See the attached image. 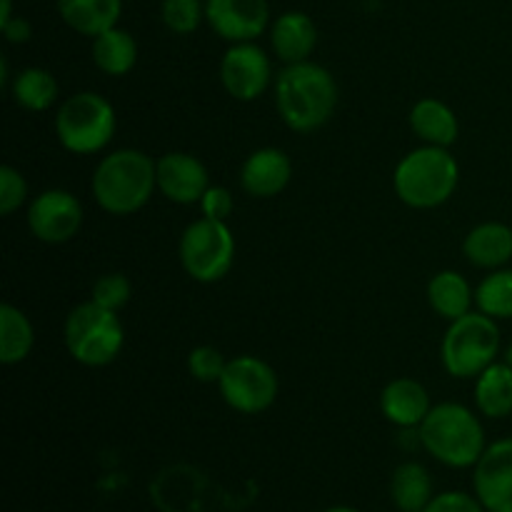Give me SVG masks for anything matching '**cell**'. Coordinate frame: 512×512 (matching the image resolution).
<instances>
[{
	"label": "cell",
	"instance_id": "obj_6",
	"mask_svg": "<svg viewBox=\"0 0 512 512\" xmlns=\"http://www.w3.org/2000/svg\"><path fill=\"white\" fill-rule=\"evenodd\" d=\"M118 130V115L110 100L83 90L60 103L55 113L58 143L73 155H95L108 148Z\"/></svg>",
	"mask_w": 512,
	"mask_h": 512
},
{
	"label": "cell",
	"instance_id": "obj_23",
	"mask_svg": "<svg viewBox=\"0 0 512 512\" xmlns=\"http://www.w3.org/2000/svg\"><path fill=\"white\" fill-rule=\"evenodd\" d=\"M90 55H93V63L100 73L110 75V78H123L138 65V43L128 30L115 25V28L93 38Z\"/></svg>",
	"mask_w": 512,
	"mask_h": 512
},
{
	"label": "cell",
	"instance_id": "obj_33",
	"mask_svg": "<svg viewBox=\"0 0 512 512\" xmlns=\"http://www.w3.org/2000/svg\"><path fill=\"white\" fill-rule=\"evenodd\" d=\"M198 205L200 210H203V218L228 223V218L235 210V198L228 188H223V185H210Z\"/></svg>",
	"mask_w": 512,
	"mask_h": 512
},
{
	"label": "cell",
	"instance_id": "obj_30",
	"mask_svg": "<svg viewBox=\"0 0 512 512\" xmlns=\"http://www.w3.org/2000/svg\"><path fill=\"white\" fill-rule=\"evenodd\" d=\"M225 355L215 345H198L188 355V373L198 383H218L220 375L225 373Z\"/></svg>",
	"mask_w": 512,
	"mask_h": 512
},
{
	"label": "cell",
	"instance_id": "obj_27",
	"mask_svg": "<svg viewBox=\"0 0 512 512\" xmlns=\"http://www.w3.org/2000/svg\"><path fill=\"white\" fill-rule=\"evenodd\" d=\"M475 305L493 320H512V270H490L475 288Z\"/></svg>",
	"mask_w": 512,
	"mask_h": 512
},
{
	"label": "cell",
	"instance_id": "obj_36",
	"mask_svg": "<svg viewBox=\"0 0 512 512\" xmlns=\"http://www.w3.org/2000/svg\"><path fill=\"white\" fill-rule=\"evenodd\" d=\"M323 512H363V510L353 508V505H330V508H325Z\"/></svg>",
	"mask_w": 512,
	"mask_h": 512
},
{
	"label": "cell",
	"instance_id": "obj_11",
	"mask_svg": "<svg viewBox=\"0 0 512 512\" xmlns=\"http://www.w3.org/2000/svg\"><path fill=\"white\" fill-rule=\"evenodd\" d=\"M220 83L225 93L240 103H253L273 83L268 53L253 43H233L220 60Z\"/></svg>",
	"mask_w": 512,
	"mask_h": 512
},
{
	"label": "cell",
	"instance_id": "obj_1",
	"mask_svg": "<svg viewBox=\"0 0 512 512\" xmlns=\"http://www.w3.org/2000/svg\"><path fill=\"white\" fill-rule=\"evenodd\" d=\"M275 108L285 128L308 135L330 123L338 108V83L323 65L305 63L285 65L275 78Z\"/></svg>",
	"mask_w": 512,
	"mask_h": 512
},
{
	"label": "cell",
	"instance_id": "obj_25",
	"mask_svg": "<svg viewBox=\"0 0 512 512\" xmlns=\"http://www.w3.org/2000/svg\"><path fill=\"white\" fill-rule=\"evenodd\" d=\"M10 95L18 108L28 110V113H45L58 103L60 85L50 70L30 65L10 80Z\"/></svg>",
	"mask_w": 512,
	"mask_h": 512
},
{
	"label": "cell",
	"instance_id": "obj_18",
	"mask_svg": "<svg viewBox=\"0 0 512 512\" xmlns=\"http://www.w3.org/2000/svg\"><path fill=\"white\" fill-rule=\"evenodd\" d=\"M463 255L473 268H505L512 260V228L495 220L475 225L463 240Z\"/></svg>",
	"mask_w": 512,
	"mask_h": 512
},
{
	"label": "cell",
	"instance_id": "obj_22",
	"mask_svg": "<svg viewBox=\"0 0 512 512\" xmlns=\"http://www.w3.org/2000/svg\"><path fill=\"white\" fill-rule=\"evenodd\" d=\"M428 303L435 315L445 318L448 323L473 313L475 290L458 270H440L428 283Z\"/></svg>",
	"mask_w": 512,
	"mask_h": 512
},
{
	"label": "cell",
	"instance_id": "obj_32",
	"mask_svg": "<svg viewBox=\"0 0 512 512\" xmlns=\"http://www.w3.org/2000/svg\"><path fill=\"white\" fill-rule=\"evenodd\" d=\"M423 512H488L478 495L463 493V490H445V493L435 495Z\"/></svg>",
	"mask_w": 512,
	"mask_h": 512
},
{
	"label": "cell",
	"instance_id": "obj_17",
	"mask_svg": "<svg viewBox=\"0 0 512 512\" xmlns=\"http://www.w3.org/2000/svg\"><path fill=\"white\" fill-rule=\"evenodd\" d=\"M430 395L423 383L413 378H395L380 393V413L395 428H420L430 413Z\"/></svg>",
	"mask_w": 512,
	"mask_h": 512
},
{
	"label": "cell",
	"instance_id": "obj_7",
	"mask_svg": "<svg viewBox=\"0 0 512 512\" xmlns=\"http://www.w3.org/2000/svg\"><path fill=\"white\" fill-rule=\"evenodd\" d=\"M500 355V328L498 320L490 315L475 313L463 315L448 325L440 343V360L450 378L475 380Z\"/></svg>",
	"mask_w": 512,
	"mask_h": 512
},
{
	"label": "cell",
	"instance_id": "obj_24",
	"mask_svg": "<svg viewBox=\"0 0 512 512\" xmlns=\"http://www.w3.org/2000/svg\"><path fill=\"white\" fill-rule=\"evenodd\" d=\"M475 408L490 420H503L512 415V368L495 360L490 368L475 378Z\"/></svg>",
	"mask_w": 512,
	"mask_h": 512
},
{
	"label": "cell",
	"instance_id": "obj_28",
	"mask_svg": "<svg viewBox=\"0 0 512 512\" xmlns=\"http://www.w3.org/2000/svg\"><path fill=\"white\" fill-rule=\"evenodd\" d=\"M160 18L170 33L193 35L205 20V3L200 0H163Z\"/></svg>",
	"mask_w": 512,
	"mask_h": 512
},
{
	"label": "cell",
	"instance_id": "obj_20",
	"mask_svg": "<svg viewBox=\"0 0 512 512\" xmlns=\"http://www.w3.org/2000/svg\"><path fill=\"white\" fill-rule=\"evenodd\" d=\"M58 13L70 30L93 40L118 25L123 0H58Z\"/></svg>",
	"mask_w": 512,
	"mask_h": 512
},
{
	"label": "cell",
	"instance_id": "obj_19",
	"mask_svg": "<svg viewBox=\"0 0 512 512\" xmlns=\"http://www.w3.org/2000/svg\"><path fill=\"white\" fill-rule=\"evenodd\" d=\"M410 130L425 145L450 148L460 135L458 115L438 98H423L410 108Z\"/></svg>",
	"mask_w": 512,
	"mask_h": 512
},
{
	"label": "cell",
	"instance_id": "obj_4",
	"mask_svg": "<svg viewBox=\"0 0 512 512\" xmlns=\"http://www.w3.org/2000/svg\"><path fill=\"white\" fill-rule=\"evenodd\" d=\"M460 185V165L448 148L423 145L395 165L393 190L413 210H433L448 203Z\"/></svg>",
	"mask_w": 512,
	"mask_h": 512
},
{
	"label": "cell",
	"instance_id": "obj_26",
	"mask_svg": "<svg viewBox=\"0 0 512 512\" xmlns=\"http://www.w3.org/2000/svg\"><path fill=\"white\" fill-rule=\"evenodd\" d=\"M35 345V328L28 315L13 303L0 305V363L20 365Z\"/></svg>",
	"mask_w": 512,
	"mask_h": 512
},
{
	"label": "cell",
	"instance_id": "obj_16",
	"mask_svg": "<svg viewBox=\"0 0 512 512\" xmlns=\"http://www.w3.org/2000/svg\"><path fill=\"white\" fill-rule=\"evenodd\" d=\"M318 25L303 10H285L270 23V45L280 63L295 65L310 60L318 48Z\"/></svg>",
	"mask_w": 512,
	"mask_h": 512
},
{
	"label": "cell",
	"instance_id": "obj_10",
	"mask_svg": "<svg viewBox=\"0 0 512 512\" xmlns=\"http://www.w3.org/2000/svg\"><path fill=\"white\" fill-rule=\"evenodd\" d=\"M83 203L70 190L50 188L35 195L28 205V230L45 245L70 243L83 228Z\"/></svg>",
	"mask_w": 512,
	"mask_h": 512
},
{
	"label": "cell",
	"instance_id": "obj_13",
	"mask_svg": "<svg viewBox=\"0 0 512 512\" xmlns=\"http://www.w3.org/2000/svg\"><path fill=\"white\" fill-rule=\"evenodd\" d=\"M473 493L488 512H512V438L485 448L473 468Z\"/></svg>",
	"mask_w": 512,
	"mask_h": 512
},
{
	"label": "cell",
	"instance_id": "obj_35",
	"mask_svg": "<svg viewBox=\"0 0 512 512\" xmlns=\"http://www.w3.org/2000/svg\"><path fill=\"white\" fill-rule=\"evenodd\" d=\"M10 18H13V0H3V5H0V25L8 23Z\"/></svg>",
	"mask_w": 512,
	"mask_h": 512
},
{
	"label": "cell",
	"instance_id": "obj_29",
	"mask_svg": "<svg viewBox=\"0 0 512 512\" xmlns=\"http://www.w3.org/2000/svg\"><path fill=\"white\" fill-rule=\"evenodd\" d=\"M130 295H133V285H130L128 275L123 273L100 275L93 283V290H90V300L93 303L115 310V313H120L130 303Z\"/></svg>",
	"mask_w": 512,
	"mask_h": 512
},
{
	"label": "cell",
	"instance_id": "obj_3",
	"mask_svg": "<svg viewBox=\"0 0 512 512\" xmlns=\"http://www.w3.org/2000/svg\"><path fill=\"white\" fill-rule=\"evenodd\" d=\"M418 440L430 458L453 470L475 468L488 448L480 418L460 403L433 405L420 423Z\"/></svg>",
	"mask_w": 512,
	"mask_h": 512
},
{
	"label": "cell",
	"instance_id": "obj_37",
	"mask_svg": "<svg viewBox=\"0 0 512 512\" xmlns=\"http://www.w3.org/2000/svg\"><path fill=\"white\" fill-rule=\"evenodd\" d=\"M505 363H508L512 368V343L508 345V350H505Z\"/></svg>",
	"mask_w": 512,
	"mask_h": 512
},
{
	"label": "cell",
	"instance_id": "obj_21",
	"mask_svg": "<svg viewBox=\"0 0 512 512\" xmlns=\"http://www.w3.org/2000/svg\"><path fill=\"white\" fill-rule=\"evenodd\" d=\"M435 498L433 475L418 460L400 463L390 475V500L398 512H423Z\"/></svg>",
	"mask_w": 512,
	"mask_h": 512
},
{
	"label": "cell",
	"instance_id": "obj_8",
	"mask_svg": "<svg viewBox=\"0 0 512 512\" xmlns=\"http://www.w3.org/2000/svg\"><path fill=\"white\" fill-rule=\"evenodd\" d=\"M180 265L195 283H220L233 270L235 235L228 223L198 218L183 230L178 245Z\"/></svg>",
	"mask_w": 512,
	"mask_h": 512
},
{
	"label": "cell",
	"instance_id": "obj_9",
	"mask_svg": "<svg viewBox=\"0 0 512 512\" xmlns=\"http://www.w3.org/2000/svg\"><path fill=\"white\" fill-rule=\"evenodd\" d=\"M225 405L240 415H260L278 400L280 380L273 365L255 355L230 358L218 380Z\"/></svg>",
	"mask_w": 512,
	"mask_h": 512
},
{
	"label": "cell",
	"instance_id": "obj_15",
	"mask_svg": "<svg viewBox=\"0 0 512 512\" xmlns=\"http://www.w3.org/2000/svg\"><path fill=\"white\" fill-rule=\"evenodd\" d=\"M293 178V163L280 148H258L240 165V188L245 195L270 200L283 193Z\"/></svg>",
	"mask_w": 512,
	"mask_h": 512
},
{
	"label": "cell",
	"instance_id": "obj_14",
	"mask_svg": "<svg viewBox=\"0 0 512 512\" xmlns=\"http://www.w3.org/2000/svg\"><path fill=\"white\" fill-rule=\"evenodd\" d=\"M158 190L165 200L175 205H195L210 188L208 168L190 153H165L155 160Z\"/></svg>",
	"mask_w": 512,
	"mask_h": 512
},
{
	"label": "cell",
	"instance_id": "obj_34",
	"mask_svg": "<svg viewBox=\"0 0 512 512\" xmlns=\"http://www.w3.org/2000/svg\"><path fill=\"white\" fill-rule=\"evenodd\" d=\"M0 30H3L5 40L13 45H23L33 38V25H30V20L20 18V15H13L8 23L0 25Z\"/></svg>",
	"mask_w": 512,
	"mask_h": 512
},
{
	"label": "cell",
	"instance_id": "obj_31",
	"mask_svg": "<svg viewBox=\"0 0 512 512\" xmlns=\"http://www.w3.org/2000/svg\"><path fill=\"white\" fill-rule=\"evenodd\" d=\"M28 203V183H25L23 173L13 165H3L0 168V215H13Z\"/></svg>",
	"mask_w": 512,
	"mask_h": 512
},
{
	"label": "cell",
	"instance_id": "obj_2",
	"mask_svg": "<svg viewBox=\"0 0 512 512\" xmlns=\"http://www.w3.org/2000/svg\"><path fill=\"white\" fill-rule=\"evenodd\" d=\"M158 190L155 160L135 148H120L105 155L93 170L90 193L108 215H133L150 203Z\"/></svg>",
	"mask_w": 512,
	"mask_h": 512
},
{
	"label": "cell",
	"instance_id": "obj_12",
	"mask_svg": "<svg viewBox=\"0 0 512 512\" xmlns=\"http://www.w3.org/2000/svg\"><path fill=\"white\" fill-rule=\"evenodd\" d=\"M205 23L218 38L233 43H253L268 30V0H205Z\"/></svg>",
	"mask_w": 512,
	"mask_h": 512
},
{
	"label": "cell",
	"instance_id": "obj_5",
	"mask_svg": "<svg viewBox=\"0 0 512 512\" xmlns=\"http://www.w3.org/2000/svg\"><path fill=\"white\" fill-rule=\"evenodd\" d=\"M63 340L75 363L85 368H105L118 360L125 345V328L115 310L88 300L68 313Z\"/></svg>",
	"mask_w": 512,
	"mask_h": 512
}]
</instances>
